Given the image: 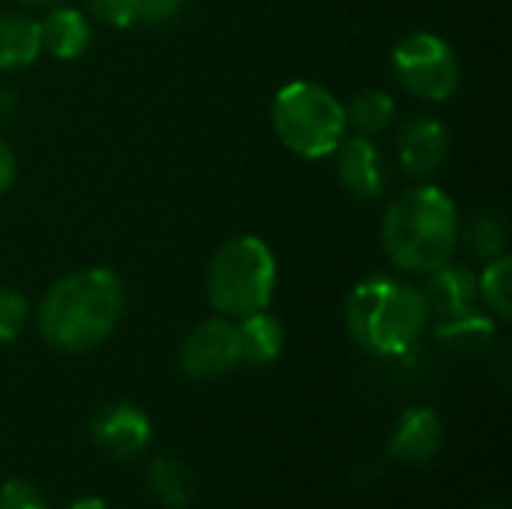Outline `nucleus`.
Masks as SVG:
<instances>
[{"label":"nucleus","mask_w":512,"mask_h":509,"mask_svg":"<svg viewBox=\"0 0 512 509\" xmlns=\"http://www.w3.org/2000/svg\"><path fill=\"white\" fill-rule=\"evenodd\" d=\"M39 54H42L39 21L21 12L3 15L0 18V69L30 66Z\"/></svg>","instance_id":"nucleus-15"},{"label":"nucleus","mask_w":512,"mask_h":509,"mask_svg":"<svg viewBox=\"0 0 512 509\" xmlns=\"http://www.w3.org/2000/svg\"><path fill=\"white\" fill-rule=\"evenodd\" d=\"M273 129L291 153L324 159L345 141L348 117L345 105L327 87L315 81H291L273 99Z\"/></svg>","instance_id":"nucleus-5"},{"label":"nucleus","mask_w":512,"mask_h":509,"mask_svg":"<svg viewBox=\"0 0 512 509\" xmlns=\"http://www.w3.org/2000/svg\"><path fill=\"white\" fill-rule=\"evenodd\" d=\"M0 509H48L42 495L21 480H12L0 489Z\"/></svg>","instance_id":"nucleus-23"},{"label":"nucleus","mask_w":512,"mask_h":509,"mask_svg":"<svg viewBox=\"0 0 512 509\" xmlns=\"http://www.w3.org/2000/svg\"><path fill=\"white\" fill-rule=\"evenodd\" d=\"M237 336H240V357L246 363H252V366L273 363L282 354V345H285V330H282L279 318L270 315L267 309L240 318Z\"/></svg>","instance_id":"nucleus-14"},{"label":"nucleus","mask_w":512,"mask_h":509,"mask_svg":"<svg viewBox=\"0 0 512 509\" xmlns=\"http://www.w3.org/2000/svg\"><path fill=\"white\" fill-rule=\"evenodd\" d=\"M441 441H444L441 417L429 408H411L402 414L390 438V456L408 465H420L441 450Z\"/></svg>","instance_id":"nucleus-12"},{"label":"nucleus","mask_w":512,"mask_h":509,"mask_svg":"<svg viewBox=\"0 0 512 509\" xmlns=\"http://www.w3.org/2000/svg\"><path fill=\"white\" fill-rule=\"evenodd\" d=\"M462 222L453 198L438 186L402 192L384 213L381 243L387 258L405 273H432L453 261Z\"/></svg>","instance_id":"nucleus-2"},{"label":"nucleus","mask_w":512,"mask_h":509,"mask_svg":"<svg viewBox=\"0 0 512 509\" xmlns=\"http://www.w3.org/2000/svg\"><path fill=\"white\" fill-rule=\"evenodd\" d=\"M276 291V255L255 237L243 234L219 246L207 267V297L222 318H246L270 306Z\"/></svg>","instance_id":"nucleus-4"},{"label":"nucleus","mask_w":512,"mask_h":509,"mask_svg":"<svg viewBox=\"0 0 512 509\" xmlns=\"http://www.w3.org/2000/svg\"><path fill=\"white\" fill-rule=\"evenodd\" d=\"M393 69L399 84L429 102H447L462 81V66L447 39L429 30L408 33L393 48Z\"/></svg>","instance_id":"nucleus-6"},{"label":"nucleus","mask_w":512,"mask_h":509,"mask_svg":"<svg viewBox=\"0 0 512 509\" xmlns=\"http://www.w3.org/2000/svg\"><path fill=\"white\" fill-rule=\"evenodd\" d=\"M21 3H27V6H54L57 0H21Z\"/></svg>","instance_id":"nucleus-28"},{"label":"nucleus","mask_w":512,"mask_h":509,"mask_svg":"<svg viewBox=\"0 0 512 509\" xmlns=\"http://www.w3.org/2000/svg\"><path fill=\"white\" fill-rule=\"evenodd\" d=\"M336 171H339V183L360 201H372L384 195L390 183L387 159L378 150V144L369 141V135L348 138L336 147Z\"/></svg>","instance_id":"nucleus-9"},{"label":"nucleus","mask_w":512,"mask_h":509,"mask_svg":"<svg viewBox=\"0 0 512 509\" xmlns=\"http://www.w3.org/2000/svg\"><path fill=\"white\" fill-rule=\"evenodd\" d=\"M477 291L480 300L486 303L489 312H495L501 321L512 315V258L498 255L486 261V270L477 276Z\"/></svg>","instance_id":"nucleus-19"},{"label":"nucleus","mask_w":512,"mask_h":509,"mask_svg":"<svg viewBox=\"0 0 512 509\" xmlns=\"http://www.w3.org/2000/svg\"><path fill=\"white\" fill-rule=\"evenodd\" d=\"M345 117H348V126H354L360 135H378L393 123L396 102L387 90H360L348 102Z\"/></svg>","instance_id":"nucleus-17"},{"label":"nucleus","mask_w":512,"mask_h":509,"mask_svg":"<svg viewBox=\"0 0 512 509\" xmlns=\"http://www.w3.org/2000/svg\"><path fill=\"white\" fill-rule=\"evenodd\" d=\"M69 509H108V504L99 498H84V501H75Z\"/></svg>","instance_id":"nucleus-27"},{"label":"nucleus","mask_w":512,"mask_h":509,"mask_svg":"<svg viewBox=\"0 0 512 509\" xmlns=\"http://www.w3.org/2000/svg\"><path fill=\"white\" fill-rule=\"evenodd\" d=\"M186 0H138V24H165L183 12Z\"/></svg>","instance_id":"nucleus-24"},{"label":"nucleus","mask_w":512,"mask_h":509,"mask_svg":"<svg viewBox=\"0 0 512 509\" xmlns=\"http://www.w3.org/2000/svg\"><path fill=\"white\" fill-rule=\"evenodd\" d=\"M420 291L426 297L429 318H438V324L480 309L477 273L465 264H453V261L441 264L438 270L426 273V285Z\"/></svg>","instance_id":"nucleus-8"},{"label":"nucleus","mask_w":512,"mask_h":509,"mask_svg":"<svg viewBox=\"0 0 512 509\" xmlns=\"http://www.w3.org/2000/svg\"><path fill=\"white\" fill-rule=\"evenodd\" d=\"M27 315V300L12 288H0V342L18 339V333L27 324Z\"/></svg>","instance_id":"nucleus-21"},{"label":"nucleus","mask_w":512,"mask_h":509,"mask_svg":"<svg viewBox=\"0 0 512 509\" xmlns=\"http://www.w3.org/2000/svg\"><path fill=\"white\" fill-rule=\"evenodd\" d=\"M84 3L102 24L114 30L138 24V0H84Z\"/></svg>","instance_id":"nucleus-22"},{"label":"nucleus","mask_w":512,"mask_h":509,"mask_svg":"<svg viewBox=\"0 0 512 509\" xmlns=\"http://www.w3.org/2000/svg\"><path fill=\"white\" fill-rule=\"evenodd\" d=\"M345 321L351 339L375 357L405 354L429 324V306L420 288L372 276L363 279L345 303Z\"/></svg>","instance_id":"nucleus-3"},{"label":"nucleus","mask_w":512,"mask_h":509,"mask_svg":"<svg viewBox=\"0 0 512 509\" xmlns=\"http://www.w3.org/2000/svg\"><path fill=\"white\" fill-rule=\"evenodd\" d=\"M240 363V336L231 318L201 321L180 345V369L195 381L219 378Z\"/></svg>","instance_id":"nucleus-7"},{"label":"nucleus","mask_w":512,"mask_h":509,"mask_svg":"<svg viewBox=\"0 0 512 509\" xmlns=\"http://www.w3.org/2000/svg\"><path fill=\"white\" fill-rule=\"evenodd\" d=\"M438 339L453 348V351H480L486 345H492L495 339V324L492 318H486L480 309L471 312V315H462V318H453V321H441L435 327Z\"/></svg>","instance_id":"nucleus-18"},{"label":"nucleus","mask_w":512,"mask_h":509,"mask_svg":"<svg viewBox=\"0 0 512 509\" xmlns=\"http://www.w3.org/2000/svg\"><path fill=\"white\" fill-rule=\"evenodd\" d=\"M39 33H42V51H48L54 60L81 57L93 39L90 21L84 18L81 9H72V6L51 9L45 21H39Z\"/></svg>","instance_id":"nucleus-13"},{"label":"nucleus","mask_w":512,"mask_h":509,"mask_svg":"<svg viewBox=\"0 0 512 509\" xmlns=\"http://www.w3.org/2000/svg\"><path fill=\"white\" fill-rule=\"evenodd\" d=\"M147 486L150 492L165 504V507H186L189 498H192V489H195V480H192V471L180 462V459H171V456H159L150 471H147Z\"/></svg>","instance_id":"nucleus-16"},{"label":"nucleus","mask_w":512,"mask_h":509,"mask_svg":"<svg viewBox=\"0 0 512 509\" xmlns=\"http://www.w3.org/2000/svg\"><path fill=\"white\" fill-rule=\"evenodd\" d=\"M90 435L105 456L132 459V456L144 453V447L150 444L153 426H150L147 414L135 405H108L93 417Z\"/></svg>","instance_id":"nucleus-10"},{"label":"nucleus","mask_w":512,"mask_h":509,"mask_svg":"<svg viewBox=\"0 0 512 509\" xmlns=\"http://www.w3.org/2000/svg\"><path fill=\"white\" fill-rule=\"evenodd\" d=\"M465 243H468L471 255L480 258V261H492V258L504 255L507 228H504L501 216H495V213L474 216L468 222V228H465Z\"/></svg>","instance_id":"nucleus-20"},{"label":"nucleus","mask_w":512,"mask_h":509,"mask_svg":"<svg viewBox=\"0 0 512 509\" xmlns=\"http://www.w3.org/2000/svg\"><path fill=\"white\" fill-rule=\"evenodd\" d=\"M15 180V153L12 147L0 138V195L12 186Z\"/></svg>","instance_id":"nucleus-25"},{"label":"nucleus","mask_w":512,"mask_h":509,"mask_svg":"<svg viewBox=\"0 0 512 509\" xmlns=\"http://www.w3.org/2000/svg\"><path fill=\"white\" fill-rule=\"evenodd\" d=\"M450 156V132L435 117H411L399 129V162L411 177L438 171Z\"/></svg>","instance_id":"nucleus-11"},{"label":"nucleus","mask_w":512,"mask_h":509,"mask_svg":"<svg viewBox=\"0 0 512 509\" xmlns=\"http://www.w3.org/2000/svg\"><path fill=\"white\" fill-rule=\"evenodd\" d=\"M12 111H15V93L0 87V123H3V120H9V117H12Z\"/></svg>","instance_id":"nucleus-26"},{"label":"nucleus","mask_w":512,"mask_h":509,"mask_svg":"<svg viewBox=\"0 0 512 509\" xmlns=\"http://www.w3.org/2000/svg\"><path fill=\"white\" fill-rule=\"evenodd\" d=\"M123 285L105 267L63 276L39 303V333L51 348L81 354L102 345L123 315Z\"/></svg>","instance_id":"nucleus-1"}]
</instances>
